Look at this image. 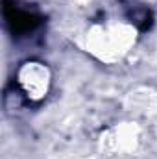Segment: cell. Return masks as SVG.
<instances>
[{"mask_svg":"<svg viewBox=\"0 0 157 159\" xmlns=\"http://www.w3.org/2000/svg\"><path fill=\"white\" fill-rule=\"evenodd\" d=\"M133 43H135V28L124 22L94 26L87 35L89 50L100 59L109 63L120 59Z\"/></svg>","mask_w":157,"mask_h":159,"instance_id":"obj_1","label":"cell"},{"mask_svg":"<svg viewBox=\"0 0 157 159\" xmlns=\"http://www.w3.org/2000/svg\"><path fill=\"white\" fill-rule=\"evenodd\" d=\"M17 81H19V87L22 89V93H24V96L28 100L39 102L48 94L52 76H50V70H48V67L44 63H41V61H26L19 69Z\"/></svg>","mask_w":157,"mask_h":159,"instance_id":"obj_2","label":"cell"}]
</instances>
